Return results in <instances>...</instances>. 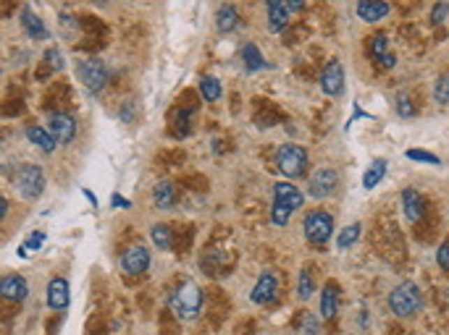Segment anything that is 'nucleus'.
Masks as SVG:
<instances>
[{
	"label": "nucleus",
	"instance_id": "nucleus-1",
	"mask_svg": "<svg viewBox=\"0 0 449 335\" xmlns=\"http://www.w3.org/2000/svg\"><path fill=\"white\" fill-rule=\"evenodd\" d=\"M389 309L397 317H413L420 309V291L413 281L399 283L395 291L389 293Z\"/></svg>",
	"mask_w": 449,
	"mask_h": 335
},
{
	"label": "nucleus",
	"instance_id": "nucleus-2",
	"mask_svg": "<svg viewBox=\"0 0 449 335\" xmlns=\"http://www.w3.org/2000/svg\"><path fill=\"white\" fill-rule=\"evenodd\" d=\"M200 306H203V293L195 283H184L179 286L176 293L171 296V309H174L182 320H195L200 314Z\"/></svg>",
	"mask_w": 449,
	"mask_h": 335
},
{
	"label": "nucleus",
	"instance_id": "nucleus-3",
	"mask_svg": "<svg viewBox=\"0 0 449 335\" xmlns=\"http://www.w3.org/2000/svg\"><path fill=\"white\" fill-rule=\"evenodd\" d=\"M276 165H279V171H281L286 178L302 176L307 168L305 147H300V144H284V147H279V152H276Z\"/></svg>",
	"mask_w": 449,
	"mask_h": 335
},
{
	"label": "nucleus",
	"instance_id": "nucleus-4",
	"mask_svg": "<svg viewBox=\"0 0 449 335\" xmlns=\"http://www.w3.org/2000/svg\"><path fill=\"white\" fill-rule=\"evenodd\" d=\"M302 231H305V238L310 244H326L334 233V220H331L329 212L323 210H313L305 215V223H302Z\"/></svg>",
	"mask_w": 449,
	"mask_h": 335
},
{
	"label": "nucleus",
	"instance_id": "nucleus-5",
	"mask_svg": "<svg viewBox=\"0 0 449 335\" xmlns=\"http://www.w3.org/2000/svg\"><path fill=\"white\" fill-rule=\"evenodd\" d=\"M16 189L27 199H37L45 192V173L37 165H22L16 171Z\"/></svg>",
	"mask_w": 449,
	"mask_h": 335
},
{
	"label": "nucleus",
	"instance_id": "nucleus-6",
	"mask_svg": "<svg viewBox=\"0 0 449 335\" xmlns=\"http://www.w3.org/2000/svg\"><path fill=\"white\" fill-rule=\"evenodd\" d=\"M337 184H339L337 171H334V168H321V171H316V173L310 176V181H307V194L313 196V199H326V196L334 194Z\"/></svg>",
	"mask_w": 449,
	"mask_h": 335
},
{
	"label": "nucleus",
	"instance_id": "nucleus-7",
	"mask_svg": "<svg viewBox=\"0 0 449 335\" xmlns=\"http://www.w3.org/2000/svg\"><path fill=\"white\" fill-rule=\"evenodd\" d=\"M79 79L84 81V87L95 95L100 89L105 87V81H108V71H105V65L95 61V58H87V61H82L79 63Z\"/></svg>",
	"mask_w": 449,
	"mask_h": 335
},
{
	"label": "nucleus",
	"instance_id": "nucleus-8",
	"mask_svg": "<svg viewBox=\"0 0 449 335\" xmlns=\"http://www.w3.org/2000/svg\"><path fill=\"white\" fill-rule=\"evenodd\" d=\"M321 89L329 95V98H339L341 92H344V68L337 58H331L326 68H323V74H321Z\"/></svg>",
	"mask_w": 449,
	"mask_h": 335
},
{
	"label": "nucleus",
	"instance_id": "nucleus-9",
	"mask_svg": "<svg viewBox=\"0 0 449 335\" xmlns=\"http://www.w3.org/2000/svg\"><path fill=\"white\" fill-rule=\"evenodd\" d=\"M150 267V251L145 247H132L121 254V270L126 275H142Z\"/></svg>",
	"mask_w": 449,
	"mask_h": 335
},
{
	"label": "nucleus",
	"instance_id": "nucleus-10",
	"mask_svg": "<svg viewBox=\"0 0 449 335\" xmlns=\"http://www.w3.org/2000/svg\"><path fill=\"white\" fill-rule=\"evenodd\" d=\"M274 205H281L286 207L289 212H295V210H300V207L305 205V194H302L295 184L279 181V184H274Z\"/></svg>",
	"mask_w": 449,
	"mask_h": 335
},
{
	"label": "nucleus",
	"instance_id": "nucleus-11",
	"mask_svg": "<svg viewBox=\"0 0 449 335\" xmlns=\"http://www.w3.org/2000/svg\"><path fill=\"white\" fill-rule=\"evenodd\" d=\"M47 131L55 137V141L68 144V141L77 137V123H74V118L66 116V113H55V116L47 118Z\"/></svg>",
	"mask_w": 449,
	"mask_h": 335
},
{
	"label": "nucleus",
	"instance_id": "nucleus-12",
	"mask_svg": "<svg viewBox=\"0 0 449 335\" xmlns=\"http://www.w3.org/2000/svg\"><path fill=\"white\" fill-rule=\"evenodd\" d=\"M276 291H279V278H276V272H263V275L258 278V283H255L250 299H252V304H268L276 296Z\"/></svg>",
	"mask_w": 449,
	"mask_h": 335
},
{
	"label": "nucleus",
	"instance_id": "nucleus-13",
	"mask_svg": "<svg viewBox=\"0 0 449 335\" xmlns=\"http://www.w3.org/2000/svg\"><path fill=\"white\" fill-rule=\"evenodd\" d=\"M389 11H392V6H389V3H383V0H360V3L355 6V13L360 16L362 22H368V24L381 22Z\"/></svg>",
	"mask_w": 449,
	"mask_h": 335
},
{
	"label": "nucleus",
	"instance_id": "nucleus-14",
	"mask_svg": "<svg viewBox=\"0 0 449 335\" xmlns=\"http://www.w3.org/2000/svg\"><path fill=\"white\" fill-rule=\"evenodd\" d=\"M0 293L8 299V302H24L27 293H29V286L24 281L22 275H6L0 281Z\"/></svg>",
	"mask_w": 449,
	"mask_h": 335
},
{
	"label": "nucleus",
	"instance_id": "nucleus-15",
	"mask_svg": "<svg viewBox=\"0 0 449 335\" xmlns=\"http://www.w3.org/2000/svg\"><path fill=\"white\" fill-rule=\"evenodd\" d=\"M402 210H405V217L410 220V223H418L420 217L426 215L423 196L418 194L415 189H405V192H402Z\"/></svg>",
	"mask_w": 449,
	"mask_h": 335
},
{
	"label": "nucleus",
	"instance_id": "nucleus-16",
	"mask_svg": "<svg viewBox=\"0 0 449 335\" xmlns=\"http://www.w3.org/2000/svg\"><path fill=\"white\" fill-rule=\"evenodd\" d=\"M289 3L281 0H271L268 3V29L271 32H284L286 24H289Z\"/></svg>",
	"mask_w": 449,
	"mask_h": 335
},
{
	"label": "nucleus",
	"instance_id": "nucleus-17",
	"mask_svg": "<svg viewBox=\"0 0 449 335\" xmlns=\"http://www.w3.org/2000/svg\"><path fill=\"white\" fill-rule=\"evenodd\" d=\"M68 281L66 278H53L50 281V286H47V304L53 306V309H66L68 306Z\"/></svg>",
	"mask_w": 449,
	"mask_h": 335
},
{
	"label": "nucleus",
	"instance_id": "nucleus-18",
	"mask_svg": "<svg viewBox=\"0 0 449 335\" xmlns=\"http://www.w3.org/2000/svg\"><path fill=\"white\" fill-rule=\"evenodd\" d=\"M339 312V288L334 283H326V288L321 293V317L323 320H334Z\"/></svg>",
	"mask_w": 449,
	"mask_h": 335
},
{
	"label": "nucleus",
	"instance_id": "nucleus-19",
	"mask_svg": "<svg viewBox=\"0 0 449 335\" xmlns=\"http://www.w3.org/2000/svg\"><path fill=\"white\" fill-rule=\"evenodd\" d=\"M27 139L32 141L37 150H43L45 155H50V152L55 150V144H58L53 134L47 129H43V126H29V129H27Z\"/></svg>",
	"mask_w": 449,
	"mask_h": 335
},
{
	"label": "nucleus",
	"instance_id": "nucleus-20",
	"mask_svg": "<svg viewBox=\"0 0 449 335\" xmlns=\"http://www.w3.org/2000/svg\"><path fill=\"white\" fill-rule=\"evenodd\" d=\"M22 26L32 40H47V26L43 24L40 16H34L32 8H24L22 11Z\"/></svg>",
	"mask_w": 449,
	"mask_h": 335
},
{
	"label": "nucleus",
	"instance_id": "nucleus-21",
	"mask_svg": "<svg viewBox=\"0 0 449 335\" xmlns=\"http://www.w3.org/2000/svg\"><path fill=\"white\" fill-rule=\"evenodd\" d=\"M240 26V11L234 6H221L219 13H216V29L221 34H229Z\"/></svg>",
	"mask_w": 449,
	"mask_h": 335
},
{
	"label": "nucleus",
	"instance_id": "nucleus-22",
	"mask_svg": "<svg viewBox=\"0 0 449 335\" xmlns=\"http://www.w3.org/2000/svg\"><path fill=\"white\" fill-rule=\"evenodd\" d=\"M153 199L161 210H171V207L176 205V186L171 184V181H161V184H155Z\"/></svg>",
	"mask_w": 449,
	"mask_h": 335
},
{
	"label": "nucleus",
	"instance_id": "nucleus-23",
	"mask_svg": "<svg viewBox=\"0 0 449 335\" xmlns=\"http://www.w3.org/2000/svg\"><path fill=\"white\" fill-rule=\"evenodd\" d=\"M371 53L378 58L383 63V68H392V65L397 63V58L392 53H389V45H386V37L383 34H376V37H371Z\"/></svg>",
	"mask_w": 449,
	"mask_h": 335
},
{
	"label": "nucleus",
	"instance_id": "nucleus-24",
	"mask_svg": "<svg viewBox=\"0 0 449 335\" xmlns=\"http://www.w3.org/2000/svg\"><path fill=\"white\" fill-rule=\"evenodd\" d=\"M242 61H244V68H247V71H260V68H265V58L260 55V47L255 42H247L242 47Z\"/></svg>",
	"mask_w": 449,
	"mask_h": 335
},
{
	"label": "nucleus",
	"instance_id": "nucleus-25",
	"mask_svg": "<svg viewBox=\"0 0 449 335\" xmlns=\"http://www.w3.org/2000/svg\"><path fill=\"white\" fill-rule=\"evenodd\" d=\"M386 165H389L386 160L371 162V168H368L365 176H362V189H376V186L381 184L383 176H386Z\"/></svg>",
	"mask_w": 449,
	"mask_h": 335
},
{
	"label": "nucleus",
	"instance_id": "nucleus-26",
	"mask_svg": "<svg viewBox=\"0 0 449 335\" xmlns=\"http://www.w3.org/2000/svg\"><path fill=\"white\" fill-rule=\"evenodd\" d=\"M360 223H352V226L341 228L339 236H337V247L339 249H350L352 244H358V238H360Z\"/></svg>",
	"mask_w": 449,
	"mask_h": 335
},
{
	"label": "nucleus",
	"instance_id": "nucleus-27",
	"mask_svg": "<svg viewBox=\"0 0 449 335\" xmlns=\"http://www.w3.org/2000/svg\"><path fill=\"white\" fill-rule=\"evenodd\" d=\"M297 293H300L302 302H307V299L316 293V281H313V272L307 270V267L300 272V278H297Z\"/></svg>",
	"mask_w": 449,
	"mask_h": 335
},
{
	"label": "nucleus",
	"instance_id": "nucleus-28",
	"mask_svg": "<svg viewBox=\"0 0 449 335\" xmlns=\"http://www.w3.org/2000/svg\"><path fill=\"white\" fill-rule=\"evenodd\" d=\"M200 95H203V100H205V102H216V100H221L219 79H213V76H205V79L200 81Z\"/></svg>",
	"mask_w": 449,
	"mask_h": 335
},
{
	"label": "nucleus",
	"instance_id": "nucleus-29",
	"mask_svg": "<svg viewBox=\"0 0 449 335\" xmlns=\"http://www.w3.org/2000/svg\"><path fill=\"white\" fill-rule=\"evenodd\" d=\"M150 236H153L155 247H158V249H171V244H174V233H171V228L163 226V223H158V226H153V231H150Z\"/></svg>",
	"mask_w": 449,
	"mask_h": 335
},
{
	"label": "nucleus",
	"instance_id": "nucleus-30",
	"mask_svg": "<svg viewBox=\"0 0 449 335\" xmlns=\"http://www.w3.org/2000/svg\"><path fill=\"white\" fill-rule=\"evenodd\" d=\"M434 100L439 105H449V74L439 76L436 87H434Z\"/></svg>",
	"mask_w": 449,
	"mask_h": 335
},
{
	"label": "nucleus",
	"instance_id": "nucleus-31",
	"mask_svg": "<svg viewBox=\"0 0 449 335\" xmlns=\"http://www.w3.org/2000/svg\"><path fill=\"white\" fill-rule=\"evenodd\" d=\"M43 244H45V233H43V231H34L32 236L27 238L22 247H19V254H22V257H27L29 251H34V249H40Z\"/></svg>",
	"mask_w": 449,
	"mask_h": 335
},
{
	"label": "nucleus",
	"instance_id": "nucleus-32",
	"mask_svg": "<svg viewBox=\"0 0 449 335\" xmlns=\"http://www.w3.org/2000/svg\"><path fill=\"white\" fill-rule=\"evenodd\" d=\"M174 134L182 139V137H186L189 134V116H186L184 110H176V116H174Z\"/></svg>",
	"mask_w": 449,
	"mask_h": 335
},
{
	"label": "nucleus",
	"instance_id": "nucleus-33",
	"mask_svg": "<svg viewBox=\"0 0 449 335\" xmlns=\"http://www.w3.org/2000/svg\"><path fill=\"white\" fill-rule=\"evenodd\" d=\"M397 113H399L402 118H413V116H415V108H413V102H410L407 95H399V100H397Z\"/></svg>",
	"mask_w": 449,
	"mask_h": 335
},
{
	"label": "nucleus",
	"instance_id": "nucleus-34",
	"mask_svg": "<svg viewBox=\"0 0 449 335\" xmlns=\"http://www.w3.org/2000/svg\"><path fill=\"white\" fill-rule=\"evenodd\" d=\"M407 157L415 162H428V165H436L439 157L436 155H431V152H423V150H407Z\"/></svg>",
	"mask_w": 449,
	"mask_h": 335
},
{
	"label": "nucleus",
	"instance_id": "nucleus-35",
	"mask_svg": "<svg viewBox=\"0 0 449 335\" xmlns=\"http://www.w3.org/2000/svg\"><path fill=\"white\" fill-rule=\"evenodd\" d=\"M449 16V3H436L431 8V24H441Z\"/></svg>",
	"mask_w": 449,
	"mask_h": 335
},
{
	"label": "nucleus",
	"instance_id": "nucleus-36",
	"mask_svg": "<svg viewBox=\"0 0 449 335\" xmlns=\"http://www.w3.org/2000/svg\"><path fill=\"white\" fill-rule=\"evenodd\" d=\"M289 215H292V212L281 205H274V210H271V220H274V226H286Z\"/></svg>",
	"mask_w": 449,
	"mask_h": 335
},
{
	"label": "nucleus",
	"instance_id": "nucleus-37",
	"mask_svg": "<svg viewBox=\"0 0 449 335\" xmlns=\"http://www.w3.org/2000/svg\"><path fill=\"white\" fill-rule=\"evenodd\" d=\"M436 262L441 270L449 272V241H444V244L436 249Z\"/></svg>",
	"mask_w": 449,
	"mask_h": 335
},
{
	"label": "nucleus",
	"instance_id": "nucleus-38",
	"mask_svg": "<svg viewBox=\"0 0 449 335\" xmlns=\"http://www.w3.org/2000/svg\"><path fill=\"white\" fill-rule=\"evenodd\" d=\"M302 333L305 335H321V322L316 320V314H307L302 322Z\"/></svg>",
	"mask_w": 449,
	"mask_h": 335
},
{
	"label": "nucleus",
	"instance_id": "nucleus-39",
	"mask_svg": "<svg viewBox=\"0 0 449 335\" xmlns=\"http://www.w3.org/2000/svg\"><path fill=\"white\" fill-rule=\"evenodd\" d=\"M47 61H50V65H53L55 71H61V68L66 65V63H64V58H61V53H58L55 47H53V50H47Z\"/></svg>",
	"mask_w": 449,
	"mask_h": 335
},
{
	"label": "nucleus",
	"instance_id": "nucleus-40",
	"mask_svg": "<svg viewBox=\"0 0 449 335\" xmlns=\"http://www.w3.org/2000/svg\"><path fill=\"white\" fill-rule=\"evenodd\" d=\"M113 207H121V210H129V207H132V202H129V199H124V196H119V194H113Z\"/></svg>",
	"mask_w": 449,
	"mask_h": 335
},
{
	"label": "nucleus",
	"instance_id": "nucleus-41",
	"mask_svg": "<svg viewBox=\"0 0 449 335\" xmlns=\"http://www.w3.org/2000/svg\"><path fill=\"white\" fill-rule=\"evenodd\" d=\"M6 210H8V199H0V217H6Z\"/></svg>",
	"mask_w": 449,
	"mask_h": 335
},
{
	"label": "nucleus",
	"instance_id": "nucleus-42",
	"mask_svg": "<svg viewBox=\"0 0 449 335\" xmlns=\"http://www.w3.org/2000/svg\"><path fill=\"white\" fill-rule=\"evenodd\" d=\"M84 196H87V199H89V202H92V205H98V199H95V194H92L89 189H84Z\"/></svg>",
	"mask_w": 449,
	"mask_h": 335
}]
</instances>
